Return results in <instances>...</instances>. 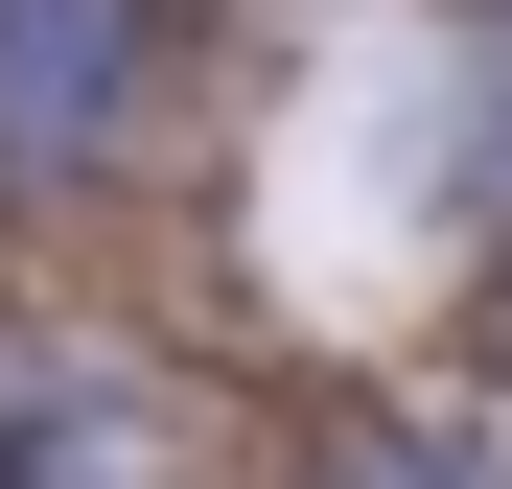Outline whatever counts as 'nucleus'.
<instances>
[{
	"label": "nucleus",
	"instance_id": "obj_1",
	"mask_svg": "<svg viewBox=\"0 0 512 489\" xmlns=\"http://www.w3.org/2000/svg\"><path fill=\"white\" fill-rule=\"evenodd\" d=\"M0 489H163V443L94 373H0Z\"/></svg>",
	"mask_w": 512,
	"mask_h": 489
},
{
	"label": "nucleus",
	"instance_id": "obj_2",
	"mask_svg": "<svg viewBox=\"0 0 512 489\" xmlns=\"http://www.w3.org/2000/svg\"><path fill=\"white\" fill-rule=\"evenodd\" d=\"M0 94H24V140H94L117 117V0H0Z\"/></svg>",
	"mask_w": 512,
	"mask_h": 489
}]
</instances>
